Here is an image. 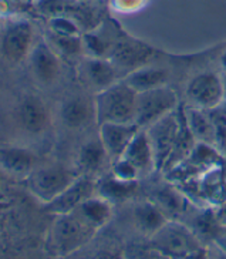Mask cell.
Segmentation results:
<instances>
[{
  "mask_svg": "<svg viewBox=\"0 0 226 259\" xmlns=\"http://www.w3.org/2000/svg\"><path fill=\"white\" fill-rule=\"evenodd\" d=\"M44 38L60 59L75 60L84 54L83 36H59L47 31Z\"/></svg>",
  "mask_w": 226,
  "mask_h": 259,
  "instance_id": "28",
  "label": "cell"
},
{
  "mask_svg": "<svg viewBox=\"0 0 226 259\" xmlns=\"http://www.w3.org/2000/svg\"><path fill=\"white\" fill-rule=\"evenodd\" d=\"M60 118L63 124L70 130H81L96 120V106L94 99L90 100L85 96H70L61 103Z\"/></svg>",
  "mask_w": 226,
  "mask_h": 259,
  "instance_id": "20",
  "label": "cell"
},
{
  "mask_svg": "<svg viewBox=\"0 0 226 259\" xmlns=\"http://www.w3.org/2000/svg\"><path fill=\"white\" fill-rule=\"evenodd\" d=\"M16 118L20 128L29 136H41L52 124L50 108L37 94L23 96L16 107Z\"/></svg>",
  "mask_w": 226,
  "mask_h": 259,
  "instance_id": "12",
  "label": "cell"
},
{
  "mask_svg": "<svg viewBox=\"0 0 226 259\" xmlns=\"http://www.w3.org/2000/svg\"><path fill=\"white\" fill-rule=\"evenodd\" d=\"M137 92L122 78L94 97L97 124H132L135 120Z\"/></svg>",
  "mask_w": 226,
  "mask_h": 259,
  "instance_id": "3",
  "label": "cell"
},
{
  "mask_svg": "<svg viewBox=\"0 0 226 259\" xmlns=\"http://www.w3.org/2000/svg\"><path fill=\"white\" fill-rule=\"evenodd\" d=\"M24 2H26V3H33V5H34V3H36L37 0H24Z\"/></svg>",
  "mask_w": 226,
  "mask_h": 259,
  "instance_id": "41",
  "label": "cell"
},
{
  "mask_svg": "<svg viewBox=\"0 0 226 259\" xmlns=\"http://www.w3.org/2000/svg\"><path fill=\"white\" fill-rule=\"evenodd\" d=\"M184 117L188 127L189 133L195 138L196 143H204L216 147L215 143V130L212 124L211 115L208 110L198 108V107L182 106Z\"/></svg>",
  "mask_w": 226,
  "mask_h": 259,
  "instance_id": "24",
  "label": "cell"
},
{
  "mask_svg": "<svg viewBox=\"0 0 226 259\" xmlns=\"http://www.w3.org/2000/svg\"><path fill=\"white\" fill-rule=\"evenodd\" d=\"M198 190L204 206L216 208L226 202V164L213 167L198 177Z\"/></svg>",
  "mask_w": 226,
  "mask_h": 259,
  "instance_id": "19",
  "label": "cell"
},
{
  "mask_svg": "<svg viewBox=\"0 0 226 259\" xmlns=\"http://www.w3.org/2000/svg\"><path fill=\"white\" fill-rule=\"evenodd\" d=\"M182 259H209L208 258V251H206V246H201L194 252L188 253L187 256H184Z\"/></svg>",
  "mask_w": 226,
  "mask_h": 259,
  "instance_id": "37",
  "label": "cell"
},
{
  "mask_svg": "<svg viewBox=\"0 0 226 259\" xmlns=\"http://www.w3.org/2000/svg\"><path fill=\"white\" fill-rule=\"evenodd\" d=\"M187 106L211 110L226 100V81L222 73L201 71L188 80L185 85Z\"/></svg>",
  "mask_w": 226,
  "mask_h": 259,
  "instance_id": "8",
  "label": "cell"
},
{
  "mask_svg": "<svg viewBox=\"0 0 226 259\" xmlns=\"http://www.w3.org/2000/svg\"><path fill=\"white\" fill-rule=\"evenodd\" d=\"M111 174L121 181H138L140 172L137 168L125 158H118L111 162Z\"/></svg>",
  "mask_w": 226,
  "mask_h": 259,
  "instance_id": "32",
  "label": "cell"
},
{
  "mask_svg": "<svg viewBox=\"0 0 226 259\" xmlns=\"http://www.w3.org/2000/svg\"><path fill=\"white\" fill-rule=\"evenodd\" d=\"M206 251H208V258L209 259H226V251L222 249L216 242H211V244L205 245Z\"/></svg>",
  "mask_w": 226,
  "mask_h": 259,
  "instance_id": "35",
  "label": "cell"
},
{
  "mask_svg": "<svg viewBox=\"0 0 226 259\" xmlns=\"http://www.w3.org/2000/svg\"><path fill=\"white\" fill-rule=\"evenodd\" d=\"M138 190V181H121L110 172L97 180V195L111 204H120L129 199Z\"/></svg>",
  "mask_w": 226,
  "mask_h": 259,
  "instance_id": "27",
  "label": "cell"
},
{
  "mask_svg": "<svg viewBox=\"0 0 226 259\" xmlns=\"http://www.w3.org/2000/svg\"><path fill=\"white\" fill-rule=\"evenodd\" d=\"M169 76L171 73L168 69L145 64L143 67L128 73L122 80L128 84L129 87H132L137 93H141L158 89L162 85H168Z\"/></svg>",
  "mask_w": 226,
  "mask_h": 259,
  "instance_id": "25",
  "label": "cell"
},
{
  "mask_svg": "<svg viewBox=\"0 0 226 259\" xmlns=\"http://www.w3.org/2000/svg\"><path fill=\"white\" fill-rule=\"evenodd\" d=\"M125 259H171L161 253L157 249H154L147 241L145 242H131L125 248Z\"/></svg>",
  "mask_w": 226,
  "mask_h": 259,
  "instance_id": "31",
  "label": "cell"
},
{
  "mask_svg": "<svg viewBox=\"0 0 226 259\" xmlns=\"http://www.w3.org/2000/svg\"><path fill=\"white\" fill-rule=\"evenodd\" d=\"M108 162L111 164V160L98 137L85 141L77 155L78 172L84 176L94 177V178L104 171Z\"/></svg>",
  "mask_w": 226,
  "mask_h": 259,
  "instance_id": "21",
  "label": "cell"
},
{
  "mask_svg": "<svg viewBox=\"0 0 226 259\" xmlns=\"http://www.w3.org/2000/svg\"><path fill=\"white\" fill-rule=\"evenodd\" d=\"M178 107V94L169 85L137 93L134 124L141 130H147L154 122L159 121L161 118L176 111Z\"/></svg>",
  "mask_w": 226,
  "mask_h": 259,
  "instance_id": "7",
  "label": "cell"
},
{
  "mask_svg": "<svg viewBox=\"0 0 226 259\" xmlns=\"http://www.w3.org/2000/svg\"><path fill=\"white\" fill-rule=\"evenodd\" d=\"M29 67L38 84L49 87L54 84L61 71V59L46 38H40L29 54Z\"/></svg>",
  "mask_w": 226,
  "mask_h": 259,
  "instance_id": "15",
  "label": "cell"
},
{
  "mask_svg": "<svg viewBox=\"0 0 226 259\" xmlns=\"http://www.w3.org/2000/svg\"><path fill=\"white\" fill-rule=\"evenodd\" d=\"M122 158L129 161L137 168V171L140 172V177H147L152 174L154 171H157L154 151H152V147H151L145 130H140L137 133L134 140L131 141L128 148L125 150Z\"/></svg>",
  "mask_w": 226,
  "mask_h": 259,
  "instance_id": "22",
  "label": "cell"
},
{
  "mask_svg": "<svg viewBox=\"0 0 226 259\" xmlns=\"http://www.w3.org/2000/svg\"><path fill=\"white\" fill-rule=\"evenodd\" d=\"M181 124L182 111L181 106H179L176 111L161 118L159 121L154 122L152 125L145 130L151 147H152V151H154L157 171H162L169 160L178 134H179V130H181Z\"/></svg>",
  "mask_w": 226,
  "mask_h": 259,
  "instance_id": "10",
  "label": "cell"
},
{
  "mask_svg": "<svg viewBox=\"0 0 226 259\" xmlns=\"http://www.w3.org/2000/svg\"><path fill=\"white\" fill-rule=\"evenodd\" d=\"M154 53L155 50L152 47L144 45L143 41L135 40L122 30L110 54V60L115 64L118 71H124V78L131 71L148 64Z\"/></svg>",
  "mask_w": 226,
  "mask_h": 259,
  "instance_id": "11",
  "label": "cell"
},
{
  "mask_svg": "<svg viewBox=\"0 0 226 259\" xmlns=\"http://www.w3.org/2000/svg\"><path fill=\"white\" fill-rule=\"evenodd\" d=\"M81 2H94V3H104V5H108V0H81Z\"/></svg>",
  "mask_w": 226,
  "mask_h": 259,
  "instance_id": "40",
  "label": "cell"
},
{
  "mask_svg": "<svg viewBox=\"0 0 226 259\" xmlns=\"http://www.w3.org/2000/svg\"><path fill=\"white\" fill-rule=\"evenodd\" d=\"M213 212H215V218L218 221L219 227L222 229H226V202L213 208Z\"/></svg>",
  "mask_w": 226,
  "mask_h": 259,
  "instance_id": "36",
  "label": "cell"
},
{
  "mask_svg": "<svg viewBox=\"0 0 226 259\" xmlns=\"http://www.w3.org/2000/svg\"><path fill=\"white\" fill-rule=\"evenodd\" d=\"M94 195H97V178L80 174L57 198L46 204L44 209L53 217L68 213Z\"/></svg>",
  "mask_w": 226,
  "mask_h": 259,
  "instance_id": "14",
  "label": "cell"
},
{
  "mask_svg": "<svg viewBox=\"0 0 226 259\" xmlns=\"http://www.w3.org/2000/svg\"><path fill=\"white\" fill-rule=\"evenodd\" d=\"M34 41V27L23 17L9 19L0 34V54L10 64L29 59Z\"/></svg>",
  "mask_w": 226,
  "mask_h": 259,
  "instance_id": "9",
  "label": "cell"
},
{
  "mask_svg": "<svg viewBox=\"0 0 226 259\" xmlns=\"http://www.w3.org/2000/svg\"><path fill=\"white\" fill-rule=\"evenodd\" d=\"M87 259H125V252L118 245L106 244L98 246Z\"/></svg>",
  "mask_w": 226,
  "mask_h": 259,
  "instance_id": "33",
  "label": "cell"
},
{
  "mask_svg": "<svg viewBox=\"0 0 226 259\" xmlns=\"http://www.w3.org/2000/svg\"><path fill=\"white\" fill-rule=\"evenodd\" d=\"M147 242L171 259H182L205 246L188 225L178 220H168Z\"/></svg>",
  "mask_w": 226,
  "mask_h": 259,
  "instance_id": "6",
  "label": "cell"
},
{
  "mask_svg": "<svg viewBox=\"0 0 226 259\" xmlns=\"http://www.w3.org/2000/svg\"><path fill=\"white\" fill-rule=\"evenodd\" d=\"M47 31L59 36H83V30L74 20L64 16H54L47 19Z\"/></svg>",
  "mask_w": 226,
  "mask_h": 259,
  "instance_id": "30",
  "label": "cell"
},
{
  "mask_svg": "<svg viewBox=\"0 0 226 259\" xmlns=\"http://www.w3.org/2000/svg\"><path fill=\"white\" fill-rule=\"evenodd\" d=\"M148 199H151L162 212L165 213L168 220L182 221L184 217L195 206L173 184L168 183V181L165 185L162 184L161 187H157L152 191Z\"/></svg>",
  "mask_w": 226,
  "mask_h": 259,
  "instance_id": "17",
  "label": "cell"
},
{
  "mask_svg": "<svg viewBox=\"0 0 226 259\" xmlns=\"http://www.w3.org/2000/svg\"><path fill=\"white\" fill-rule=\"evenodd\" d=\"M36 10L47 19L54 16H64L81 27L83 33L94 30L106 20L104 3L81 2V0H37Z\"/></svg>",
  "mask_w": 226,
  "mask_h": 259,
  "instance_id": "4",
  "label": "cell"
},
{
  "mask_svg": "<svg viewBox=\"0 0 226 259\" xmlns=\"http://www.w3.org/2000/svg\"><path fill=\"white\" fill-rule=\"evenodd\" d=\"M110 201H107L100 195H94L87 201H84L81 205H78L74 211L87 224H90L93 228L97 231L103 229L108 222L113 220L114 208Z\"/></svg>",
  "mask_w": 226,
  "mask_h": 259,
  "instance_id": "26",
  "label": "cell"
},
{
  "mask_svg": "<svg viewBox=\"0 0 226 259\" xmlns=\"http://www.w3.org/2000/svg\"><path fill=\"white\" fill-rule=\"evenodd\" d=\"M52 220L23 180L0 169V259H53L44 248Z\"/></svg>",
  "mask_w": 226,
  "mask_h": 259,
  "instance_id": "1",
  "label": "cell"
},
{
  "mask_svg": "<svg viewBox=\"0 0 226 259\" xmlns=\"http://www.w3.org/2000/svg\"><path fill=\"white\" fill-rule=\"evenodd\" d=\"M208 111H209L213 130H215V143H216L215 145L226 157V100L222 104Z\"/></svg>",
  "mask_w": 226,
  "mask_h": 259,
  "instance_id": "29",
  "label": "cell"
},
{
  "mask_svg": "<svg viewBox=\"0 0 226 259\" xmlns=\"http://www.w3.org/2000/svg\"><path fill=\"white\" fill-rule=\"evenodd\" d=\"M219 67H220V73L223 74V76H226V49L220 53V56H219Z\"/></svg>",
  "mask_w": 226,
  "mask_h": 259,
  "instance_id": "39",
  "label": "cell"
},
{
  "mask_svg": "<svg viewBox=\"0 0 226 259\" xmlns=\"http://www.w3.org/2000/svg\"><path fill=\"white\" fill-rule=\"evenodd\" d=\"M80 176L78 171L61 164L37 165L23 181L31 195L43 205L57 198Z\"/></svg>",
  "mask_w": 226,
  "mask_h": 259,
  "instance_id": "5",
  "label": "cell"
},
{
  "mask_svg": "<svg viewBox=\"0 0 226 259\" xmlns=\"http://www.w3.org/2000/svg\"><path fill=\"white\" fill-rule=\"evenodd\" d=\"M97 234V229L84 221L75 211L56 215L46 235V252L53 259L68 258L90 244Z\"/></svg>",
  "mask_w": 226,
  "mask_h": 259,
  "instance_id": "2",
  "label": "cell"
},
{
  "mask_svg": "<svg viewBox=\"0 0 226 259\" xmlns=\"http://www.w3.org/2000/svg\"><path fill=\"white\" fill-rule=\"evenodd\" d=\"M147 0H108V6L117 13H135L145 6Z\"/></svg>",
  "mask_w": 226,
  "mask_h": 259,
  "instance_id": "34",
  "label": "cell"
},
{
  "mask_svg": "<svg viewBox=\"0 0 226 259\" xmlns=\"http://www.w3.org/2000/svg\"><path fill=\"white\" fill-rule=\"evenodd\" d=\"M166 221L165 213L151 199H143L132 208V224L145 241H148Z\"/></svg>",
  "mask_w": 226,
  "mask_h": 259,
  "instance_id": "23",
  "label": "cell"
},
{
  "mask_svg": "<svg viewBox=\"0 0 226 259\" xmlns=\"http://www.w3.org/2000/svg\"><path fill=\"white\" fill-rule=\"evenodd\" d=\"M140 127L132 124H117V122H106L98 125V138L106 148L107 154L111 162L121 158L125 150L128 148L131 141L134 140Z\"/></svg>",
  "mask_w": 226,
  "mask_h": 259,
  "instance_id": "16",
  "label": "cell"
},
{
  "mask_svg": "<svg viewBox=\"0 0 226 259\" xmlns=\"http://www.w3.org/2000/svg\"><path fill=\"white\" fill-rule=\"evenodd\" d=\"M215 242H216L222 249H225L226 251V229H222V231L219 232V235L216 236Z\"/></svg>",
  "mask_w": 226,
  "mask_h": 259,
  "instance_id": "38",
  "label": "cell"
},
{
  "mask_svg": "<svg viewBox=\"0 0 226 259\" xmlns=\"http://www.w3.org/2000/svg\"><path fill=\"white\" fill-rule=\"evenodd\" d=\"M36 154L16 145H0V169L9 176L24 180L37 167Z\"/></svg>",
  "mask_w": 226,
  "mask_h": 259,
  "instance_id": "18",
  "label": "cell"
},
{
  "mask_svg": "<svg viewBox=\"0 0 226 259\" xmlns=\"http://www.w3.org/2000/svg\"><path fill=\"white\" fill-rule=\"evenodd\" d=\"M78 78L96 94L121 80L120 71L110 59L84 56L78 61Z\"/></svg>",
  "mask_w": 226,
  "mask_h": 259,
  "instance_id": "13",
  "label": "cell"
}]
</instances>
